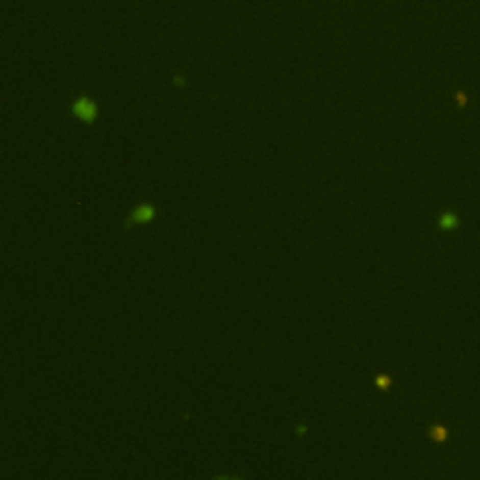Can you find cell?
Listing matches in <instances>:
<instances>
[{"instance_id":"cell-1","label":"cell","mask_w":480,"mask_h":480,"mask_svg":"<svg viewBox=\"0 0 480 480\" xmlns=\"http://www.w3.org/2000/svg\"><path fill=\"white\" fill-rule=\"evenodd\" d=\"M154 216H156V209L152 205H148V203H143V205H139V207H135L132 210L130 221L137 223V225H143V223H148V221L154 220Z\"/></svg>"},{"instance_id":"cell-2","label":"cell","mask_w":480,"mask_h":480,"mask_svg":"<svg viewBox=\"0 0 480 480\" xmlns=\"http://www.w3.org/2000/svg\"><path fill=\"white\" fill-rule=\"evenodd\" d=\"M73 113H75L77 118H81L85 122H92L96 118V105L87 98H81L73 105Z\"/></svg>"},{"instance_id":"cell-3","label":"cell","mask_w":480,"mask_h":480,"mask_svg":"<svg viewBox=\"0 0 480 480\" xmlns=\"http://www.w3.org/2000/svg\"><path fill=\"white\" fill-rule=\"evenodd\" d=\"M454 223H456L454 216H448V214H446L445 218L441 220V225H443V227H454Z\"/></svg>"}]
</instances>
